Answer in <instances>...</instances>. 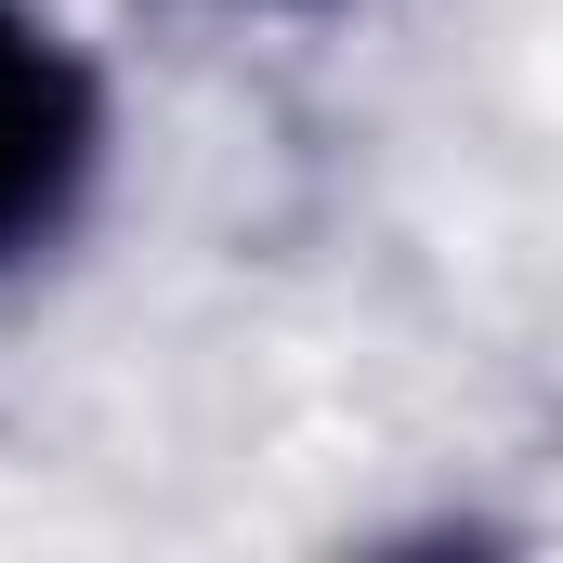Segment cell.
I'll list each match as a JSON object with an SVG mask.
<instances>
[{"instance_id":"cell-1","label":"cell","mask_w":563,"mask_h":563,"mask_svg":"<svg viewBox=\"0 0 563 563\" xmlns=\"http://www.w3.org/2000/svg\"><path fill=\"white\" fill-rule=\"evenodd\" d=\"M119 210V66L66 0H0V301L53 288Z\"/></svg>"},{"instance_id":"cell-2","label":"cell","mask_w":563,"mask_h":563,"mask_svg":"<svg viewBox=\"0 0 563 563\" xmlns=\"http://www.w3.org/2000/svg\"><path fill=\"white\" fill-rule=\"evenodd\" d=\"M210 13H341V0H210Z\"/></svg>"}]
</instances>
